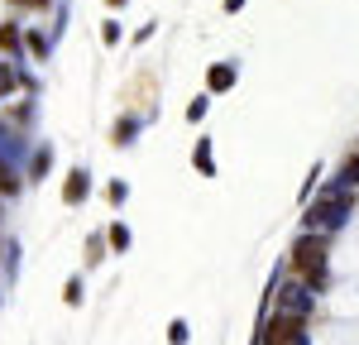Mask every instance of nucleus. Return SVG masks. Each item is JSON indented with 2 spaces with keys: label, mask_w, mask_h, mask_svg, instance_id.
<instances>
[{
  "label": "nucleus",
  "mask_w": 359,
  "mask_h": 345,
  "mask_svg": "<svg viewBox=\"0 0 359 345\" xmlns=\"http://www.w3.org/2000/svg\"><path fill=\"white\" fill-rule=\"evenodd\" d=\"M211 86H216V91L230 86V67H211Z\"/></svg>",
  "instance_id": "obj_5"
},
{
  "label": "nucleus",
  "mask_w": 359,
  "mask_h": 345,
  "mask_svg": "<svg viewBox=\"0 0 359 345\" xmlns=\"http://www.w3.org/2000/svg\"><path fill=\"white\" fill-rule=\"evenodd\" d=\"M345 182H359V158L350 163V168H345Z\"/></svg>",
  "instance_id": "obj_6"
},
{
  "label": "nucleus",
  "mask_w": 359,
  "mask_h": 345,
  "mask_svg": "<svg viewBox=\"0 0 359 345\" xmlns=\"http://www.w3.org/2000/svg\"><path fill=\"white\" fill-rule=\"evenodd\" d=\"M25 5H43V0H25Z\"/></svg>",
  "instance_id": "obj_7"
},
{
  "label": "nucleus",
  "mask_w": 359,
  "mask_h": 345,
  "mask_svg": "<svg viewBox=\"0 0 359 345\" xmlns=\"http://www.w3.org/2000/svg\"><path fill=\"white\" fill-rule=\"evenodd\" d=\"M345 211H350V197H345V192H340V182H335L331 192L306 211V226H335V221H345Z\"/></svg>",
  "instance_id": "obj_2"
},
{
  "label": "nucleus",
  "mask_w": 359,
  "mask_h": 345,
  "mask_svg": "<svg viewBox=\"0 0 359 345\" xmlns=\"http://www.w3.org/2000/svg\"><path fill=\"white\" fill-rule=\"evenodd\" d=\"M292 264H297V273H302L306 283H321V278H326V245H321L316 235L297 240V250H292Z\"/></svg>",
  "instance_id": "obj_1"
},
{
  "label": "nucleus",
  "mask_w": 359,
  "mask_h": 345,
  "mask_svg": "<svg viewBox=\"0 0 359 345\" xmlns=\"http://www.w3.org/2000/svg\"><path fill=\"white\" fill-rule=\"evenodd\" d=\"M302 336V321L292 312H283V316H273V326L264 331V345H287V341H297Z\"/></svg>",
  "instance_id": "obj_3"
},
{
  "label": "nucleus",
  "mask_w": 359,
  "mask_h": 345,
  "mask_svg": "<svg viewBox=\"0 0 359 345\" xmlns=\"http://www.w3.org/2000/svg\"><path fill=\"white\" fill-rule=\"evenodd\" d=\"M82 192H86V177H82V172H77V177L67 182V201H77V197H82Z\"/></svg>",
  "instance_id": "obj_4"
}]
</instances>
